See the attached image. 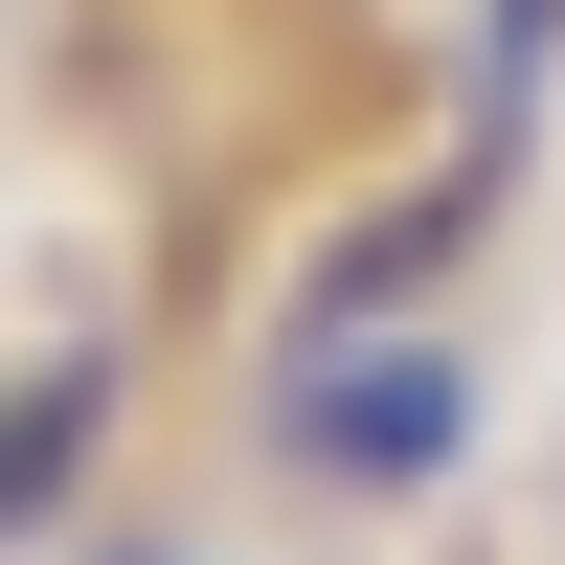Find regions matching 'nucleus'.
<instances>
[{
  "label": "nucleus",
  "instance_id": "1",
  "mask_svg": "<svg viewBox=\"0 0 565 565\" xmlns=\"http://www.w3.org/2000/svg\"><path fill=\"white\" fill-rule=\"evenodd\" d=\"M452 430H476V385H452L430 340L295 362V452H317V476H452Z\"/></svg>",
  "mask_w": 565,
  "mask_h": 565
},
{
  "label": "nucleus",
  "instance_id": "2",
  "mask_svg": "<svg viewBox=\"0 0 565 565\" xmlns=\"http://www.w3.org/2000/svg\"><path fill=\"white\" fill-rule=\"evenodd\" d=\"M68 452H90V362L0 407V521H45V498H68Z\"/></svg>",
  "mask_w": 565,
  "mask_h": 565
}]
</instances>
